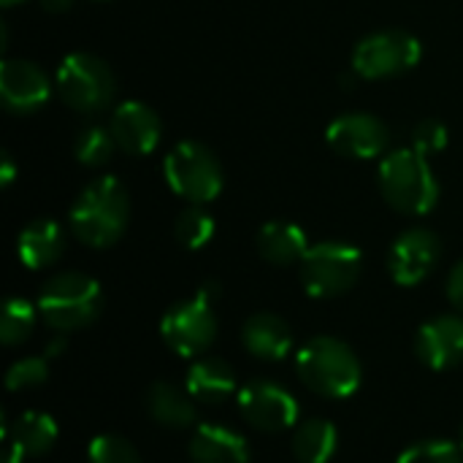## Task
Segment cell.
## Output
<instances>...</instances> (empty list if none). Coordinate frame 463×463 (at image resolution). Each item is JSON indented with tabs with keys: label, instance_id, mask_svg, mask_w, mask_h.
<instances>
[{
	"label": "cell",
	"instance_id": "d6a6232c",
	"mask_svg": "<svg viewBox=\"0 0 463 463\" xmlns=\"http://www.w3.org/2000/svg\"><path fill=\"white\" fill-rule=\"evenodd\" d=\"M65 350H68V342H65V336H54V339L46 345V353H43V358L54 361V358H60Z\"/></svg>",
	"mask_w": 463,
	"mask_h": 463
},
{
	"label": "cell",
	"instance_id": "74e56055",
	"mask_svg": "<svg viewBox=\"0 0 463 463\" xmlns=\"http://www.w3.org/2000/svg\"><path fill=\"white\" fill-rule=\"evenodd\" d=\"M458 445H461V448H463V426H461V442H458Z\"/></svg>",
	"mask_w": 463,
	"mask_h": 463
},
{
	"label": "cell",
	"instance_id": "8992f818",
	"mask_svg": "<svg viewBox=\"0 0 463 463\" xmlns=\"http://www.w3.org/2000/svg\"><path fill=\"white\" fill-rule=\"evenodd\" d=\"M364 271V255L345 241L312 244L301 260V285L312 298H336L355 288Z\"/></svg>",
	"mask_w": 463,
	"mask_h": 463
},
{
	"label": "cell",
	"instance_id": "4316f807",
	"mask_svg": "<svg viewBox=\"0 0 463 463\" xmlns=\"http://www.w3.org/2000/svg\"><path fill=\"white\" fill-rule=\"evenodd\" d=\"M46 380H49V358H41V355L19 358L5 372V388L11 393H22V391L41 388Z\"/></svg>",
	"mask_w": 463,
	"mask_h": 463
},
{
	"label": "cell",
	"instance_id": "1f68e13d",
	"mask_svg": "<svg viewBox=\"0 0 463 463\" xmlns=\"http://www.w3.org/2000/svg\"><path fill=\"white\" fill-rule=\"evenodd\" d=\"M14 176H16V163H14V157H11V152H3V168H0V182H3V187H8V184L14 182Z\"/></svg>",
	"mask_w": 463,
	"mask_h": 463
},
{
	"label": "cell",
	"instance_id": "3957f363",
	"mask_svg": "<svg viewBox=\"0 0 463 463\" xmlns=\"http://www.w3.org/2000/svg\"><path fill=\"white\" fill-rule=\"evenodd\" d=\"M35 307L52 331L73 334L98 320L103 309V290L81 271H62L43 282Z\"/></svg>",
	"mask_w": 463,
	"mask_h": 463
},
{
	"label": "cell",
	"instance_id": "277c9868",
	"mask_svg": "<svg viewBox=\"0 0 463 463\" xmlns=\"http://www.w3.org/2000/svg\"><path fill=\"white\" fill-rule=\"evenodd\" d=\"M380 193L402 214L420 217L429 214L439 201V182L415 146L396 149L383 157L380 165Z\"/></svg>",
	"mask_w": 463,
	"mask_h": 463
},
{
	"label": "cell",
	"instance_id": "7a4b0ae2",
	"mask_svg": "<svg viewBox=\"0 0 463 463\" xmlns=\"http://www.w3.org/2000/svg\"><path fill=\"white\" fill-rule=\"evenodd\" d=\"M296 374L323 399H347L361 388L364 366L355 350L336 336H315L296 353Z\"/></svg>",
	"mask_w": 463,
	"mask_h": 463
},
{
	"label": "cell",
	"instance_id": "9c48e42d",
	"mask_svg": "<svg viewBox=\"0 0 463 463\" xmlns=\"http://www.w3.org/2000/svg\"><path fill=\"white\" fill-rule=\"evenodd\" d=\"M160 336L182 358H201L217 339V317L203 296L174 304L160 320Z\"/></svg>",
	"mask_w": 463,
	"mask_h": 463
},
{
	"label": "cell",
	"instance_id": "cb8c5ba5",
	"mask_svg": "<svg viewBox=\"0 0 463 463\" xmlns=\"http://www.w3.org/2000/svg\"><path fill=\"white\" fill-rule=\"evenodd\" d=\"M38 317V307H33L27 298H8L0 312V342L5 347H19L35 331Z\"/></svg>",
	"mask_w": 463,
	"mask_h": 463
},
{
	"label": "cell",
	"instance_id": "f546056e",
	"mask_svg": "<svg viewBox=\"0 0 463 463\" xmlns=\"http://www.w3.org/2000/svg\"><path fill=\"white\" fill-rule=\"evenodd\" d=\"M412 146L420 155H437L448 146V128L439 119H423L412 133Z\"/></svg>",
	"mask_w": 463,
	"mask_h": 463
},
{
	"label": "cell",
	"instance_id": "2e32d148",
	"mask_svg": "<svg viewBox=\"0 0 463 463\" xmlns=\"http://www.w3.org/2000/svg\"><path fill=\"white\" fill-rule=\"evenodd\" d=\"M241 345L252 358L274 364V361H282L290 355L293 331L279 315L258 312V315L247 317V323L241 328Z\"/></svg>",
	"mask_w": 463,
	"mask_h": 463
},
{
	"label": "cell",
	"instance_id": "e575fe53",
	"mask_svg": "<svg viewBox=\"0 0 463 463\" xmlns=\"http://www.w3.org/2000/svg\"><path fill=\"white\" fill-rule=\"evenodd\" d=\"M41 5L49 11V14H62L73 5V0H41Z\"/></svg>",
	"mask_w": 463,
	"mask_h": 463
},
{
	"label": "cell",
	"instance_id": "836d02e7",
	"mask_svg": "<svg viewBox=\"0 0 463 463\" xmlns=\"http://www.w3.org/2000/svg\"><path fill=\"white\" fill-rule=\"evenodd\" d=\"M198 296H203L209 304H214L217 298H220V285L212 279V282H206V285H201V290H198Z\"/></svg>",
	"mask_w": 463,
	"mask_h": 463
},
{
	"label": "cell",
	"instance_id": "9a60e30c",
	"mask_svg": "<svg viewBox=\"0 0 463 463\" xmlns=\"http://www.w3.org/2000/svg\"><path fill=\"white\" fill-rule=\"evenodd\" d=\"M109 130L117 141V149L128 155H149L163 136V122L155 109L141 100H128L114 109Z\"/></svg>",
	"mask_w": 463,
	"mask_h": 463
},
{
	"label": "cell",
	"instance_id": "4dcf8cb0",
	"mask_svg": "<svg viewBox=\"0 0 463 463\" xmlns=\"http://www.w3.org/2000/svg\"><path fill=\"white\" fill-rule=\"evenodd\" d=\"M448 301L458 309L463 315V260H458L453 269H450V274H448Z\"/></svg>",
	"mask_w": 463,
	"mask_h": 463
},
{
	"label": "cell",
	"instance_id": "44dd1931",
	"mask_svg": "<svg viewBox=\"0 0 463 463\" xmlns=\"http://www.w3.org/2000/svg\"><path fill=\"white\" fill-rule=\"evenodd\" d=\"M258 252L271 266H293L301 263L309 252V241L304 228L290 220H271L258 233Z\"/></svg>",
	"mask_w": 463,
	"mask_h": 463
},
{
	"label": "cell",
	"instance_id": "52a82bcc",
	"mask_svg": "<svg viewBox=\"0 0 463 463\" xmlns=\"http://www.w3.org/2000/svg\"><path fill=\"white\" fill-rule=\"evenodd\" d=\"M54 87L71 109L81 114H95L106 109L114 98V73L109 62L98 54L73 52L60 62Z\"/></svg>",
	"mask_w": 463,
	"mask_h": 463
},
{
	"label": "cell",
	"instance_id": "4fadbf2b",
	"mask_svg": "<svg viewBox=\"0 0 463 463\" xmlns=\"http://www.w3.org/2000/svg\"><path fill=\"white\" fill-rule=\"evenodd\" d=\"M52 95L49 76L30 60H3L0 100L11 114H33Z\"/></svg>",
	"mask_w": 463,
	"mask_h": 463
},
{
	"label": "cell",
	"instance_id": "83f0119b",
	"mask_svg": "<svg viewBox=\"0 0 463 463\" xmlns=\"http://www.w3.org/2000/svg\"><path fill=\"white\" fill-rule=\"evenodd\" d=\"M396 463H463V448L450 439H423L410 445Z\"/></svg>",
	"mask_w": 463,
	"mask_h": 463
},
{
	"label": "cell",
	"instance_id": "d590c367",
	"mask_svg": "<svg viewBox=\"0 0 463 463\" xmlns=\"http://www.w3.org/2000/svg\"><path fill=\"white\" fill-rule=\"evenodd\" d=\"M24 458H27V456H24L22 450H16V448L8 442V453H5V461L3 463H24Z\"/></svg>",
	"mask_w": 463,
	"mask_h": 463
},
{
	"label": "cell",
	"instance_id": "30bf717a",
	"mask_svg": "<svg viewBox=\"0 0 463 463\" xmlns=\"http://www.w3.org/2000/svg\"><path fill=\"white\" fill-rule=\"evenodd\" d=\"M236 404L244 423L263 434H279L293 429L301 412L296 396L285 385L271 380H250L244 388H239Z\"/></svg>",
	"mask_w": 463,
	"mask_h": 463
},
{
	"label": "cell",
	"instance_id": "6da1fadb",
	"mask_svg": "<svg viewBox=\"0 0 463 463\" xmlns=\"http://www.w3.org/2000/svg\"><path fill=\"white\" fill-rule=\"evenodd\" d=\"M130 222V198L117 176H100L90 182L71 206V233L92 247L106 250L117 244Z\"/></svg>",
	"mask_w": 463,
	"mask_h": 463
},
{
	"label": "cell",
	"instance_id": "e0dca14e",
	"mask_svg": "<svg viewBox=\"0 0 463 463\" xmlns=\"http://www.w3.org/2000/svg\"><path fill=\"white\" fill-rule=\"evenodd\" d=\"M190 461L193 463H250L247 439L220 423H203L190 437Z\"/></svg>",
	"mask_w": 463,
	"mask_h": 463
},
{
	"label": "cell",
	"instance_id": "ba28073f",
	"mask_svg": "<svg viewBox=\"0 0 463 463\" xmlns=\"http://www.w3.org/2000/svg\"><path fill=\"white\" fill-rule=\"evenodd\" d=\"M423 57L420 41L407 30H380L358 41L353 52V71L361 79L377 81L412 71Z\"/></svg>",
	"mask_w": 463,
	"mask_h": 463
},
{
	"label": "cell",
	"instance_id": "7c38bea8",
	"mask_svg": "<svg viewBox=\"0 0 463 463\" xmlns=\"http://www.w3.org/2000/svg\"><path fill=\"white\" fill-rule=\"evenodd\" d=\"M439 255H442V241L434 231L410 228L391 247V255H388L391 277L402 288H415L434 271V266L439 263Z\"/></svg>",
	"mask_w": 463,
	"mask_h": 463
},
{
	"label": "cell",
	"instance_id": "ac0fdd59",
	"mask_svg": "<svg viewBox=\"0 0 463 463\" xmlns=\"http://www.w3.org/2000/svg\"><path fill=\"white\" fill-rule=\"evenodd\" d=\"M16 252H19V260L30 271H41V269L54 266L65 252L62 225L49 220V217H38V220L27 222L16 239Z\"/></svg>",
	"mask_w": 463,
	"mask_h": 463
},
{
	"label": "cell",
	"instance_id": "5bb4252c",
	"mask_svg": "<svg viewBox=\"0 0 463 463\" xmlns=\"http://www.w3.org/2000/svg\"><path fill=\"white\" fill-rule=\"evenodd\" d=\"M415 353L423 366L448 372L463 364V315H439L420 326Z\"/></svg>",
	"mask_w": 463,
	"mask_h": 463
},
{
	"label": "cell",
	"instance_id": "f1b7e54d",
	"mask_svg": "<svg viewBox=\"0 0 463 463\" xmlns=\"http://www.w3.org/2000/svg\"><path fill=\"white\" fill-rule=\"evenodd\" d=\"M87 463H141V456L125 437L100 434L87 448Z\"/></svg>",
	"mask_w": 463,
	"mask_h": 463
},
{
	"label": "cell",
	"instance_id": "d4e9b609",
	"mask_svg": "<svg viewBox=\"0 0 463 463\" xmlns=\"http://www.w3.org/2000/svg\"><path fill=\"white\" fill-rule=\"evenodd\" d=\"M117 149V141L111 136L109 128H100V125H87L79 130L76 141H73V155L81 165L87 168H100L111 160Z\"/></svg>",
	"mask_w": 463,
	"mask_h": 463
},
{
	"label": "cell",
	"instance_id": "d6986e66",
	"mask_svg": "<svg viewBox=\"0 0 463 463\" xmlns=\"http://www.w3.org/2000/svg\"><path fill=\"white\" fill-rule=\"evenodd\" d=\"M184 388L201 404H222L239 393V380L231 364H225L222 358L206 355L190 364Z\"/></svg>",
	"mask_w": 463,
	"mask_h": 463
},
{
	"label": "cell",
	"instance_id": "484cf974",
	"mask_svg": "<svg viewBox=\"0 0 463 463\" xmlns=\"http://www.w3.org/2000/svg\"><path fill=\"white\" fill-rule=\"evenodd\" d=\"M174 236L176 241L184 247V250H203L212 236H214V220L212 214L198 206V203H190L174 222Z\"/></svg>",
	"mask_w": 463,
	"mask_h": 463
},
{
	"label": "cell",
	"instance_id": "8fae6325",
	"mask_svg": "<svg viewBox=\"0 0 463 463\" xmlns=\"http://www.w3.org/2000/svg\"><path fill=\"white\" fill-rule=\"evenodd\" d=\"M326 138H328L334 152L353 157V160H374V157L385 155L391 146L388 125L380 117L364 114V111L336 117L328 125Z\"/></svg>",
	"mask_w": 463,
	"mask_h": 463
},
{
	"label": "cell",
	"instance_id": "ffe728a7",
	"mask_svg": "<svg viewBox=\"0 0 463 463\" xmlns=\"http://www.w3.org/2000/svg\"><path fill=\"white\" fill-rule=\"evenodd\" d=\"M146 412L149 418L163 426V429H190L198 420V410H195V399L190 396L187 388H179L174 383H155L146 391Z\"/></svg>",
	"mask_w": 463,
	"mask_h": 463
},
{
	"label": "cell",
	"instance_id": "7402d4cb",
	"mask_svg": "<svg viewBox=\"0 0 463 463\" xmlns=\"http://www.w3.org/2000/svg\"><path fill=\"white\" fill-rule=\"evenodd\" d=\"M3 437L16 450H22L27 458H41L57 445L60 429L52 415L30 410V412L16 415V420L11 426H3Z\"/></svg>",
	"mask_w": 463,
	"mask_h": 463
},
{
	"label": "cell",
	"instance_id": "5b68a950",
	"mask_svg": "<svg viewBox=\"0 0 463 463\" xmlns=\"http://www.w3.org/2000/svg\"><path fill=\"white\" fill-rule=\"evenodd\" d=\"M163 174L174 195L190 203H209L222 193V165L201 141H179L163 163Z\"/></svg>",
	"mask_w": 463,
	"mask_h": 463
},
{
	"label": "cell",
	"instance_id": "603a6c76",
	"mask_svg": "<svg viewBox=\"0 0 463 463\" xmlns=\"http://www.w3.org/2000/svg\"><path fill=\"white\" fill-rule=\"evenodd\" d=\"M339 448V431L331 420L312 418L293 431V456L298 463H328Z\"/></svg>",
	"mask_w": 463,
	"mask_h": 463
},
{
	"label": "cell",
	"instance_id": "8d00e7d4",
	"mask_svg": "<svg viewBox=\"0 0 463 463\" xmlns=\"http://www.w3.org/2000/svg\"><path fill=\"white\" fill-rule=\"evenodd\" d=\"M0 3H3L5 8H11V5H16V3H22V0H0Z\"/></svg>",
	"mask_w": 463,
	"mask_h": 463
}]
</instances>
